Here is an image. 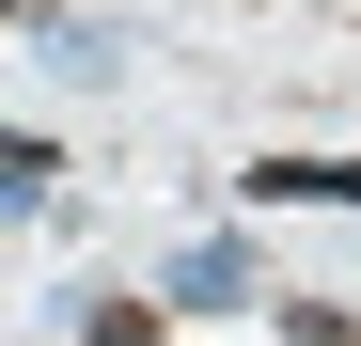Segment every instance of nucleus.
I'll return each instance as SVG.
<instances>
[{"instance_id":"4","label":"nucleus","mask_w":361,"mask_h":346,"mask_svg":"<svg viewBox=\"0 0 361 346\" xmlns=\"http://www.w3.org/2000/svg\"><path fill=\"white\" fill-rule=\"evenodd\" d=\"M79 346H157V315H142V299H94V315H79Z\"/></svg>"},{"instance_id":"2","label":"nucleus","mask_w":361,"mask_h":346,"mask_svg":"<svg viewBox=\"0 0 361 346\" xmlns=\"http://www.w3.org/2000/svg\"><path fill=\"white\" fill-rule=\"evenodd\" d=\"M47 79H126V32H110V16H63V32H47Z\"/></svg>"},{"instance_id":"1","label":"nucleus","mask_w":361,"mask_h":346,"mask_svg":"<svg viewBox=\"0 0 361 346\" xmlns=\"http://www.w3.org/2000/svg\"><path fill=\"white\" fill-rule=\"evenodd\" d=\"M252 205H361V157H252Z\"/></svg>"},{"instance_id":"5","label":"nucleus","mask_w":361,"mask_h":346,"mask_svg":"<svg viewBox=\"0 0 361 346\" xmlns=\"http://www.w3.org/2000/svg\"><path fill=\"white\" fill-rule=\"evenodd\" d=\"M0 16H47V0H0Z\"/></svg>"},{"instance_id":"3","label":"nucleus","mask_w":361,"mask_h":346,"mask_svg":"<svg viewBox=\"0 0 361 346\" xmlns=\"http://www.w3.org/2000/svg\"><path fill=\"white\" fill-rule=\"evenodd\" d=\"M47 173H63V157H47L32 126H0V205H47Z\"/></svg>"}]
</instances>
